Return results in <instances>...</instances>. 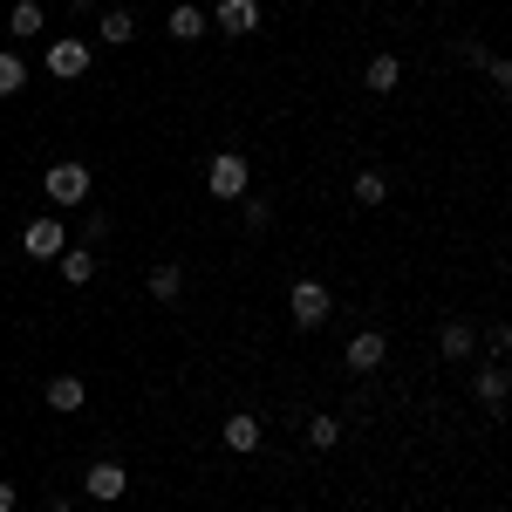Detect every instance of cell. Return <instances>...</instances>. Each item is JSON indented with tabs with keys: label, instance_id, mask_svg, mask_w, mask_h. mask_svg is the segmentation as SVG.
I'll return each mask as SVG.
<instances>
[{
	"label": "cell",
	"instance_id": "cell-1",
	"mask_svg": "<svg viewBox=\"0 0 512 512\" xmlns=\"http://www.w3.org/2000/svg\"><path fill=\"white\" fill-rule=\"evenodd\" d=\"M205 192L212 198H246L253 192V164H246V151H219V158L205 164Z\"/></svg>",
	"mask_w": 512,
	"mask_h": 512
},
{
	"label": "cell",
	"instance_id": "cell-29",
	"mask_svg": "<svg viewBox=\"0 0 512 512\" xmlns=\"http://www.w3.org/2000/svg\"><path fill=\"white\" fill-rule=\"evenodd\" d=\"M287 512H294V506H287Z\"/></svg>",
	"mask_w": 512,
	"mask_h": 512
},
{
	"label": "cell",
	"instance_id": "cell-13",
	"mask_svg": "<svg viewBox=\"0 0 512 512\" xmlns=\"http://www.w3.org/2000/svg\"><path fill=\"white\" fill-rule=\"evenodd\" d=\"M55 260H62V280H69V287H89V280H96V253H89V246H62Z\"/></svg>",
	"mask_w": 512,
	"mask_h": 512
},
{
	"label": "cell",
	"instance_id": "cell-27",
	"mask_svg": "<svg viewBox=\"0 0 512 512\" xmlns=\"http://www.w3.org/2000/svg\"><path fill=\"white\" fill-rule=\"evenodd\" d=\"M69 7H76V14H89V7H96V0H69Z\"/></svg>",
	"mask_w": 512,
	"mask_h": 512
},
{
	"label": "cell",
	"instance_id": "cell-24",
	"mask_svg": "<svg viewBox=\"0 0 512 512\" xmlns=\"http://www.w3.org/2000/svg\"><path fill=\"white\" fill-rule=\"evenodd\" d=\"M485 342H492V355H506L512 349V328H506V321H492V328H485Z\"/></svg>",
	"mask_w": 512,
	"mask_h": 512
},
{
	"label": "cell",
	"instance_id": "cell-25",
	"mask_svg": "<svg viewBox=\"0 0 512 512\" xmlns=\"http://www.w3.org/2000/svg\"><path fill=\"white\" fill-rule=\"evenodd\" d=\"M14 506H21V492H14V485L0 478V512H14Z\"/></svg>",
	"mask_w": 512,
	"mask_h": 512
},
{
	"label": "cell",
	"instance_id": "cell-4",
	"mask_svg": "<svg viewBox=\"0 0 512 512\" xmlns=\"http://www.w3.org/2000/svg\"><path fill=\"white\" fill-rule=\"evenodd\" d=\"M48 198H55V205H82V198H89V164L82 158L48 164Z\"/></svg>",
	"mask_w": 512,
	"mask_h": 512
},
{
	"label": "cell",
	"instance_id": "cell-21",
	"mask_svg": "<svg viewBox=\"0 0 512 512\" xmlns=\"http://www.w3.org/2000/svg\"><path fill=\"white\" fill-rule=\"evenodd\" d=\"M205 35V14H198L192 0H185V7H171V41H198Z\"/></svg>",
	"mask_w": 512,
	"mask_h": 512
},
{
	"label": "cell",
	"instance_id": "cell-2",
	"mask_svg": "<svg viewBox=\"0 0 512 512\" xmlns=\"http://www.w3.org/2000/svg\"><path fill=\"white\" fill-rule=\"evenodd\" d=\"M287 315H294V328H328L335 294H328L321 280H294V287H287Z\"/></svg>",
	"mask_w": 512,
	"mask_h": 512
},
{
	"label": "cell",
	"instance_id": "cell-12",
	"mask_svg": "<svg viewBox=\"0 0 512 512\" xmlns=\"http://www.w3.org/2000/svg\"><path fill=\"white\" fill-rule=\"evenodd\" d=\"M82 403H89V383H82V376H69V369H62V376H48V410H62V417H69V410H82Z\"/></svg>",
	"mask_w": 512,
	"mask_h": 512
},
{
	"label": "cell",
	"instance_id": "cell-3",
	"mask_svg": "<svg viewBox=\"0 0 512 512\" xmlns=\"http://www.w3.org/2000/svg\"><path fill=\"white\" fill-rule=\"evenodd\" d=\"M82 492H89V499H96V506H117L123 492H130V472H123L117 458H96V465H89V472H82Z\"/></svg>",
	"mask_w": 512,
	"mask_h": 512
},
{
	"label": "cell",
	"instance_id": "cell-16",
	"mask_svg": "<svg viewBox=\"0 0 512 512\" xmlns=\"http://www.w3.org/2000/svg\"><path fill=\"white\" fill-rule=\"evenodd\" d=\"M437 355H444V362H465V355H472V321H444V328H437Z\"/></svg>",
	"mask_w": 512,
	"mask_h": 512
},
{
	"label": "cell",
	"instance_id": "cell-14",
	"mask_svg": "<svg viewBox=\"0 0 512 512\" xmlns=\"http://www.w3.org/2000/svg\"><path fill=\"white\" fill-rule=\"evenodd\" d=\"M96 41H103V48L137 41V14H130V7H110V14H103V28H96Z\"/></svg>",
	"mask_w": 512,
	"mask_h": 512
},
{
	"label": "cell",
	"instance_id": "cell-28",
	"mask_svg": "<svg viewBox=\"0 0 512 512\" xmlns=\"http://www.w3.org/2000/svg\"><path fill=\"white\" fill-rule=\"evenodd\" d=\"M0 28H7V14H0Z\"/></svg>",
	"mask_w": 512,
	"mask_h": 512
},
{
	"label": "cell",
	"instance_id": "cell-18",
	"mask_svg": "<svg viewBox=\"0 0 512 512\" xmlns=\"http://www.w3.org/2000/svg\"><path fill=\"white\" fill-rule=\"evenodd\" d=\"M308 444H315V451H335V444H342V417H335V410L308 417Z\"/></svg>",
	"mask_w": 512,
	"mask_h": 512
},
{
	"label": "cell",
	"instance_id": "cell-26",
	"mask_svg": "<svg viewBox=\"0 0 512 512\" xmlns=\"http://www.w3.org/2000/svg\"><path fill=\"white\" fill-rule=\"evenodd\" d=\"M48 512H76V499H48Z\"/></svg>",
	"mask_w": 512,
	"mask_h": 512
},
{
	"label": "cell",
	"instance_id": "cell-22",
	"mask_svg": "<svg viewBox=\"0 0 512 512\" xmlns=\"http://www.w3.org/2000/svg\"><path fill=\"white\" fill-rule=\"evenodd\" d=\"M239 219H246V233H267L274 226V205L267 198H239Z\"/></svg>",
	"mask_w": 512,
	"mask_h": 512
},
{
	"label": "cell",
	"instance_id": "cell-19",
	"mask_svg": "<svg viewBox=\"0 0 512 512\" xmlns=\"http://www.w3.org/2000/svg\"><path fill=\"white\" fill-rule=\"evenodd\" d=\"M21 89H28V62L14 48H0V96H21Z\"/></svg>",
	"mask_w": 512,
	"mask_h": 512
},
{
	"label": "cell",
	"instance_id": "cell-9",
	"mask_svg": "<svg viewBox=\"0 0 512 512\" xmlns=\"http://www.w3.org/2000/svg\"><path fill=\"white\" fill-rule=\"evenodd\" d=\"M144 294H151L158 308H171V301L185 294V267H178V260H158V267L144 274Z\"/></svg>",
	"mask_w": 512,
	"mask_h": 512
},
{
	"label": "cell",
	"instance_id": "cell-7",
	"mask_svg": "<svg viewBox=\"0 0 512 512\" xmlns=\"http://www.w3.org/2000/svg\"><path fill=\"white\" fill-rule=\"evenodd\" d=\"M62 246H69V239H62V219H28V226H21V253H28V260H55Z\"/></svg>",
	"mask_w": 512,
	"mask_h": 512
},
{
	"label": "cell",
	"instance_id": "cell-10",
	"mask_svg": "<svg viewBox=\"0 0 512 512\" xmlns=\"http://www.w3.org/2000/svg\"><path fill=\"white\" fill-rule=\"evenodd\" d=\"M396 82H403V62H396V55H369V62H362V89H369V96H396Z\"/></svg>",
	"mask_w": 512,
	"mask_h": 512
},
{
	"label": "cell",
	"instance_id": "cell-8",
	"mask_svg": "<svg viewBox=\"0 0 512 512\" xmlns=\"http://www.w3.org/2000/svg\"><path fill=\"white\" fill-rule=\"evenodd\" d=\"M219 35H233V41H246V35H260V0H219Z\"/></svg>",
	"mask_w": 512,
	"mask_h": 512
},
{
	"label": "cell",
	"instance_id": "cell-23",
	"mask_svg": "<svg viewBox=\"0 0 512 512\" xmlns=\"http://www.w3.org/2000/svg\"><path fill=\"white\" fill-rule=\"evenodd\" d=\"M485 76H492V89H512V62L506 55H485Z\"/></svg>",
	"mask_w": 512,
	"mask_h": 512
},
{
	"label": "cell",
	"instance_id": "cell-11",
	"mask_svg": "<svg viewBox=\"0 0 512 512\" xmlns=\"http://www.w3.org/2000/svg\"><path fill=\"white\" fill-rule=\"evenodd\" d=\"M506 390H512V369H506V362H492V369H478V376H472V396L485 403V410H499Z\"/></svg>",
	"mask_w": 512,
	"mask_h": 512
},
{
	"label": "cell",
	"instance_id": "cell-15",
	"mask_svg": "<svg viewBox=\"0 0 512 512\" xmlns=\"http://www.w3.org/2000/svg\"><path fill=\"white\" fill-rule=\"evenodd\" d=\"M41 28H48V7L41 0H14L7 7V35H41Z\"/></svg>",
	"mask_w": 512,
	"mask_h": 512
},
{
	"label": "cell",
	"instance_id": "cell-17",
	"mask_svg": "<svg viewBox=\"0 0 512 512\" xmlns=\"http://www.w3.org/2000/svg\"><path fill=\"white\" fill-rule=\"evenodd\" d=\"M226 451H260V417H226Z\"/></svg>",
	"mask_w": 512,
	"mask_h": 512
},
{
	"label": "cell",
	"instance_id": "cell-5",
	"mask_svg": "<svg viewBox=\"0 0 512 512\" xmlns=\"http://www.w3.org/2000/svg\"><path fill=\"white\" fill-rule=\"evenodd\" d=\"M48 76H55V82H76V76H89V41H82V35H69V41H48Z\"/></svg>",
	"mask_w": 512,
	"mask_h": 512
},
{
	"label": "cell",
	"instance_id": "cell-6",
	"mask_svg": "<svg viewBox=\"0 0 512 512\" xmlns=\"http://www.w3.org/2000/svg\"><path fill=\"white\" fill-rule=\"evenodd\" d=\"M383 355H390V335H383V328H362V335H349L342 362H349L355 376H369V369H383Z\"/></svg>",
	"mask_w": 512,
	"mask_h": 512
},
{
	"label": "cell",
	"instance_id": "cell-20",
	"mask_svg": "<svg viewBox=\"0 0 512 512\" xmlns=\"http://www.w3.org/2000/svg\"><path fill=\"white\" fill-rule=\"evenodd\" d=\"M355 205H390V178L383 171H355Z\"/></svg>",
	"mask_w": 512,
	"mask_h": 512
}]
</instances>
